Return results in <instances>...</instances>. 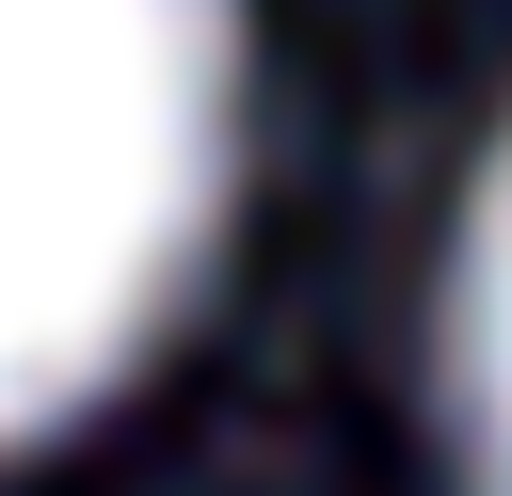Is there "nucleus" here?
Wrapping results in <instances>:
<instances>
[{
	"label": "nucleus",
	"instance_id": "nucleus-1",
	"mask_svg": "<svg viewBox=\"0 0 512 496\" xmlns=\"http://www.w3.org/2000/svg\"><path fill=\"white\" fill-rule=\"evenodd\" d=\"M240 208V0H0V464L96 432Z\"/></svg>",
	"mask_w": 512,
	"mask_h": 496
},
{
	"label": "nucleus",
	"instance_id": "nucleus-2",
	"mask_svg": "<svg viewBox=\"0 0 512 496\" xmlns=\"http://www.w3.org/2000/svg\"><path fill=\"white\" fill-rule=\"evenodd\" d=\"M432 384H448V464L464 496H512V112L448 208V272H432Z\"/></svg>",
	"mask_w": 512,
	"mask_h": 496
}]
</instances>
